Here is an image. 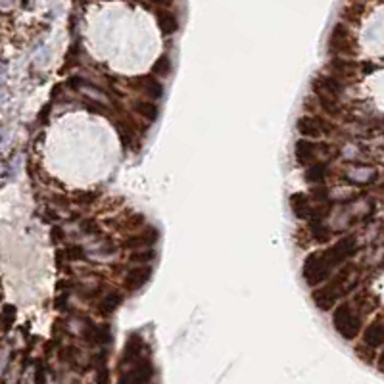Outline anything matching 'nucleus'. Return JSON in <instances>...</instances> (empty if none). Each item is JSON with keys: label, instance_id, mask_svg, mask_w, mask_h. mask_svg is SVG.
<instances>
[{"label": "nucleus", "instance_id": "nucleus-1", "mask_svg": "<svg viewBox=\"0 0 384 384\" xmlns=\"http://www.w3.org/2000/svg\"><path fill=\"white\" fill-rule=\"evenodd\" d=\"M357 252V240L355 236H344L340 238L336 244H332L327 250H319L313 252L306 258L304 262V280L307 286H321L327 279H331L332 271L342 265V263L349 260L351 256H355Z\"/></svg>", "mask_w": 384, "mask_h": 384}, {"label": "nucleus", "instance_id": "nucleus-2", "mask_svg": "<svg viewBox=\"0 0 384 384\" xmlns=\"http://www.w3.org/2000/svg\"><path fill=\"white\" fill-rule=\"evenodd\" d=\"M351 275H353V265H346L342 267V271L331 279L329 284L321 286V288H315L311 292V298H313V304L321 309V311H329L336 306L338 298L346 296L349 290L355 288V284L351 282Z\"/></svg>", "mask_w": 384, "mask_h": 384}, {"label": "nucleus", "instance_id": "nucleus-3", "mask_svg": "<svg viewBox=\"0 0 384 384\" xmlns=\"http://www.w3.org/2000/svg\"><path fill=\"white\" fill-rule=\"evenodd\" d=\"M332 327L344 340H353L361 332V315L348 302L334 306L332 311Z\"/></svg>", "mask_w": 384, "mask_h": 384}, {"label": "nucleus", "instance_id": "nucleus-4", "mask_svg": "<svg viewBox=\"0 0 384 384\" xmlns=\"http://www.w3.org/2000/svg\"><path fill=\"white\" fill-rule=\"evenodd\" d=\"M331 123L327 119H321L317 115H304L298 119V131L304 135V137H309V139H319V137H327L332 133Z\"/></svg>", "mask_w": 384, "mask_h": 384}, {"label": "nucleus", "instance_id": "nucleus-5", "mask_svg": "<svg viewBox=\"0 0 384 384\" xmlns=\"http://www.w3.org/2000/svg\"><path fill=\"white\" fill-rule=\"evenodd\" d=\"M150 277H152V267H148V265H137V267H133V269L127 271V275L123 279V286H125L127 292H137V290H140L150 280Z\"/></svg>", "mask_w": 384, "mask_h": 384}, {"label": "nucleus", "instance_id": "nucleus-6", "mask_svg": "<svg viewBox=\"0 0 384 384\" xmlns=\"http://www.w3.org/2000/svg\"><path fill=\"white\" fill-rule=\"evenodd\" d=\"M317 154H319V146L315 144L311 139H300L294 144V156H296L298 165L307 167L313 161H317Z\"/></svg>", "mask_w": 384, "mask_h": 384}, {"label": "nucleus", "instance_id": "nucleus-7", "mask_svg": "<svg viewBox=\"0 0 384 384\" xmlns=\"http://www.w3.org/2000/svg\"><path fill=\"white\" fill-rule=\"evenodd\" d=\"M137 90H140L142 94H146L152 100H159L163 96V85L159 83V79H156L154 75H144V77H137Z\"/></svg>", "mask_w": 384, "mask_h": 384}, {"label": "nucleus", "instance_id": "nucleus-8", "mask_svg": "<svg viewBox=\"0 0 384 384\" xmlns=\"http://www.w3.org/2000/svg\"><path fill=\"white\" fill-rule=\"evenodd\" d=\"M363 342L371 348H381L384 342V327H383V319L377 317L363 332Z\"/></svg>", "mask_w": 384, "mask_h": 384}, {"label": "nucleus", "instance_id": "nucleus-9", "mask_svg": "<svg viewBox=\"0 0 384 384\" xmlns=\"http://www.w3.org/2000/svg\"><path fill=\"white\" fill-rule=\"evenodd\" d=\"M152 377H154V369H152V363L146 359L139 361L137 367L129 373V379L133 384H150Z\"/></svg>", "mask_w": 384, "mask_h": 384}, {"label": "nucleus", "instance_id": "nucleus-10", "mask_svg": "<svg viewBox=\"0 0 384 384\" xmlns=\"http://www.w3.org/2000/svg\"><path fill=\"white\" fill-rule=\"evenodd\" d=\"M156 19L157 25H159V31L163 35H173L175 31L179 29V19L173 12H167V10H156Z\"/></svg>", "mask_w": 384, "mask_h": 384}, {"label": "nucleus", "instance_id": "nucleus-11", "mask_svg": "<svg viewBox=\"0 0 384 384\" xmlns=\"http://www.w3.org/2000/svg\"><path fill=\"white\" fill-rule=\"evenodd\" d=\"M157 240V230L156 229H148V230H144V232H140V234H135V236H131L127 242H123L125 248H135V250H139V248H146V246L154 244Z\"/></svg>", "mask_w": 384, "mask_h": 384}, {"label": "nucleus", "instance_id": "nucleus-12", "mask_svg": "<svg viewBox=\"0 0 384 384\" xmlns=\"http://www.w3.org/2000/svg\"><path fill=\"white\" fill-rule=\"evenodd\" d=\"M290 206H292V211L296 213V217H300V219H307L309 213H311L309 198L304 192H296V194L290 196Z\"/></svg>", "mask_w": 384, "mask_h": 384}, {"label": "nucleus", "instance_id": "nucleus-13", "mask_svg": "<svg viewBox=\"0 0 384 384\" xmlns=\"http://www.w3.org/2000/svg\"><path fill=\"white\" fill-rule=\"evenodd\" d=\"M327 177H329V165H327V163L313 161V163L307 165V169H306V181L311 183V185H323Z\"/></svg>", "mask_w": 384, "mask_h": 384}, {"label": "nucleus", "instance_id": "nucleus-14", "mask_svg": "<svg viewBox=\"0 0 384 384\" xmlns=\"http://www.w3.org/2000/svg\"><path fill=\"white\" fill-rule=\"evenodd\" d=\"M133 110L139 114L140 117H144L146 121H156L159 115V110L154 102H146V100H139L133 104Z\"/></svg>", "mask_w": 384, "mask_h": 384}, {"label": "nucleus", "instance_id": "nucleus-15", "mask_svg": "<svg viewBox=\"0 0 384 384\" xmlns=\"http://www.w3.org/2000/svg\"><path fill=\"white\" fill-rule=\"evenodd\" d=\"M119 306H121V294L110 292L108 296H104L100 302H98V311L102 315H112Z\"/></svg>", "mask_w": 384, "mask_h": 384}, {"label": "nucleus", "instance_id": "nucleus-16", "mask_svg": "<svg viewBox=\"0 0 384 384\" xmlns=\"http://www.w3.org/2000/svg\"><path fill=\"white\" fill-rule=\"evenodd\" d=\"M169 73H171V60H169L167 54H161L152 66V75L154 77H165Z\"/></svg>", "mask_w": 384, "mask_h": 384}, {"label": "nucleus", "instance_id": "nucleus-17", "mask_svg": "<svg viewBox=\"0 0 384 384\" xmlns=\"http://www.w3.org/2000/svg\"><path fill=\"white\" fill-rule=\"evenodd\" d=\"M140 346H142V340L139 336H133L129 342H127V348H125V353H123V359L125 361H131V359H137L140 355Z\"/></svg>", "mask_w": 384, "mask_h": 384}, {"label": "nucleus", "instance_id": "nucleus-18", "mask_svg": "<svg viewBox=\"0 0 384 384\" xmlns=\"http://www.w3.org/2000/svg\"><path fill=\"white\" fill-rule=\"evenodd\" d=\"M311 236L317 242H327L331 238V232L325 229V225H321V221H311Z\"/></svg>", "mask_w": 384, "mask_h": 384}, {"label": "nucleus", "instance_id": "nucleus-19", "mask_svg": "<svg viewBox=\"0 0 384 384\" xmlns=\"http://www.w3.org/2000/svg\"><path fill=\"white\" fill-rule=\"evenodd\" d=\"M154 258V252L152 250H137L135 254H131V262H137V263H146L150 262Z\"/></svg>", "mask_w": 384, "mask_h": 384}, {"label": "nucleus", "instance_id": "nucleus-20", "mask_svg": "<svg viewBox=\"0 0 384 384\" xmlns=\"http://www.w3.org/2000/svg\"><path fill=\"white\" fill-rule=\"evenodd\" d=\"M66 254H68L70 260H83V258H85V252H83V248H79V246H71V248H68Z\"/></svg>", "mask_w": 384, "mask_h": 384}, {"label": "nucleus", "instance_id": "nucleus-21", "mask_svg": "<svg viewBox=\"0 0 384 384\" xmlns=\"http://www.w3.org/2000/svg\"><path fill=\"white\" fill-rule=\"evenodd\" d=\"M315 198L317 200H327L329 198V191H327V187L325 185H319V187H315Z\"/></svg>", "mask_w": 384, "mask_h": 384}, {"label": "nucleus", "instance_id": "nucleus-22", "mask_svg": "<svg viewBox=\"0 0 384 384\" xmlns=\"http://www.w3.org/2000/svg\"><path fill=\"white\" fill-rule=\"evenodd\" d=\"M14 313H16V309H14V307H10V306L4 309V325H6V327H10V325H12V321H14Z\"/></svg>", "mask_w": 384, "mask_h": 384}, {"label": "nucleus", "instance_id": "nucleus-23", "mask_svg": "<svg viewBox=\"0 0 384 384\" xmlns=\"http://www.w3.org/2000/svg\"><path fill=\"white\" fill-rule=\"evenodd\" d=\"M98 384H108V371H106L104 367L98 373Z\"/></svg>", "mask_w": 384, "mask_h": 384}, {"label": "nucleus", "instance_id": "nucleus-24", "mask_svg": "<svg viewBox=\"0 0 384 384\" xmlns=\"http://www.w3.org/2000/svg\"><path fill=\"white\" fill-rule=\"evenodd\" d=\"M44 383V379H42V367L38 365V369H37V384H42Z\"/></svg>", "mask_w": 384, "mask_h": 384}, {"label": "nucleus", "instance_id": "nucleus-25", "mask_svg": "<svg viewBox=\"0 0 384 384\" xmlns=\"http://www.w3.org/2000/svg\"><path fill=\"white\" fill-rule=\"evenodd\" d=\"M152 2H156L157 6H169L173 0H152Z\"/></svg>", "mask_w": 384, "mask_h": 384}]
</instances>
